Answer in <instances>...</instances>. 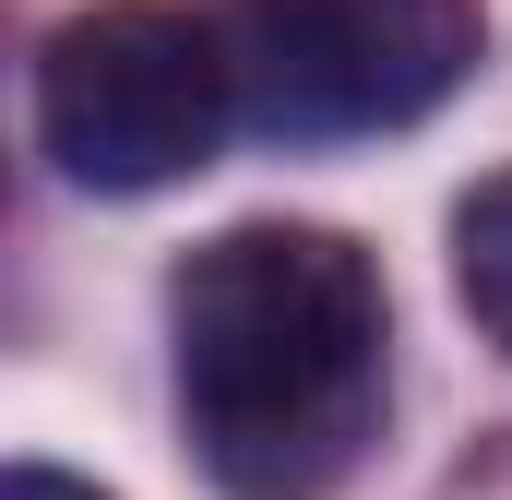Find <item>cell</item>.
<instances>
[{
  "mask_svg": "<svg viewBox=\"0 0 512 500\" xmlns=\"http://www.w3.org/2000/svg\"><path fill=\"white\" fill-rule=\"evenodd\" d=\"M179 334V417L227 500H322L382 441L393 310L382 262L346 227H215L167 286Z\"/></svg>",
  "mask_w": 512,
  "mask_h": 500,
  "instance_id": "cell-1",
  "label": "cell"
},
{
  "mask_svg": "<svg viewBox=\"0 0 512 500\" xmlns=\"http://www.w3.org/2000/svg\"><path fill=\"white\" fill-rule=\"evenodd\" d=\"M239 108V60L203 12L108 0L72 12L36 60V143L60 155L72 191H167L215 155Z\"/></svg>",
  "mask_w": 512,
  "mask_h": 500,
  "instance_id": "cell-2",
  "label": "cell"
},
{
  "mask_svg": "<svg viewBox=\"0 0 512 500\" xmlns=\"http://www.w3.org/2000/svg\"><path fill=\"white\" fill-rule=\"evenodd\" d=\"M227 60L274 143H370L477 72V0H239Z\"/></svg>",
  "mask_w": 512,
  "mask_h": 500,
  "instance_id": "cell-3",
  "label": "cell"
},
{
  "mask_svg": "<svg viewBox=\"0 0 512 500\" xmlns=\"http://www.w3.org/2000/svg\"><path fill=\"white\" fill-rule=\"evenodd\" d=\"M453 286H465V310L512 346V167L453 203Z\"/></svg>",
  "mask_w": 512,
  "mask_h": 500,
  "instance_id": "cell-4",
  "label": "cell"
},
{
  "mask_svg": "<svg viewBox=\"0 0 512 500\" xmlns=\"http://www.w3.org/2000/svg\"><path fill=\"white\" fill-rule=\"evenodd\" d=\"M0 500H96V489H84V477H60V465H12Z\"/></svg>",
  "mask_w": 512,
  "mask_h": 500,
  "instance_id": "cell-5",
  "label": "cell"
}]
</instances>
